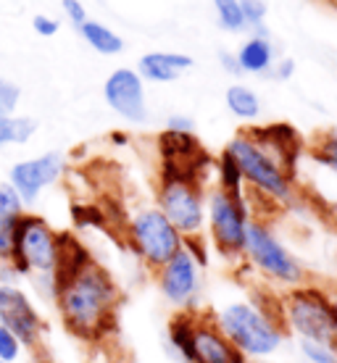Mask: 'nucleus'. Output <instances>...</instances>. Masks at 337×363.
Returning <instances> with one entry per match:
<instances>
[{"label": "nucleus", "mask_w": 337, "mask_h": 363, "mask_svg": "<svg viewBox=\"0 0 337 363\" xmlns=\"http://www.w3.org/2000/svg\"><path fill=\"white\" fill-rule=\"evenodd\" d=\"M55 308L64 327L82 340H95L109 332L118 306V284L95 261L79 266L55 290Z\"/></svg>", "instance_id": "1"}, {"label": "nucleus", "mask_w": 337, "mask_h": 363, "mask_svg": "<svg viewBox=\"0 0 337 363\" xmlns=\"http://www.w3.org/2000/svg\"><path fill=\"white\" fill-rule=\"evenodd\" d=\"M214 324L229 342L250 358H272L284 342V327L280 313L255 300H235L214 316Z\"/></svg>", "instance_id": "2"}, {"label": "nucleus", "mask_w": 337, "mask_h": 363, "mask_svg": "<svg viewBox=\"0 0 337 363\" xmlns=\"http://www.w3.org/2000/svg\"><path fill=\"white\" fill-rule=\"evenodd\" d=\"M227 150L237 161L245 187L258 198L269 200L274 206H292L298 192L292 184V172L282 161H277L261 143H255L248 132H240L227 143Z\"/></svg>", "instance_id": "3"}, {"label": "nucleus", "mask_w": 337, "mask_h": 363, "mask_svg": "<svg viewBox=\"0 0 337 363\" xmlns=\"http://www.w3.org/2000/svg\"><path fill=\"white\" fill-rule=\"evenodd\" d=\"M155 206L164 211L184 240L206 235V184L192 169L164 161V177L158 182Z\"/></svg>", "instance_id": "4"}, {"label": "nucleus", "mask_w": 337, "mask_h": 363, "mask_svg": "<svg viewBox=\"0 0 337 363\" xmlns=\"http://www.w3.org/2000/svg\"><path fill=\"white\" fill-rule=\"evenodd\" d=\"M277 313L284 332L295 335L298 340H314V342L337 347L335 298L321 287H314L306 281L298 287H287Z\"/></svg>", "instance_id": "5"}, {"label": "nucleus", "mask_w": 337, "mask_h": 363, "mask_svg": "<svg viewBox=\"0 0 337 363\" xmlns=\"http://www.w3.org/2000/svg\"><path fill=\"white\" fill-rule=\"evenodd\" d=\"M243 258L253 272H258L272 284L298 287L306 281V269H303L301 258L284 245L282 237L277 235L272 224L264 218H250L245 232V245H243Z\"/></svg>", "instance_id": "6"}, {"label": "nucleus", "mask_w": 337, "mask_h": 363, "mask_svg": "<svg viewBox=\"0 0 337 363\" xmlns=\"http://www.w3.org/2000/svg\"><path fill=\"white\" fill-rule=\"evenodd\" d=\"M250 218L253 206L248 195H232L216 184L206 190V235L224 258H243Z\"/></svg>", "instance_id": "7"}, {"label": "nucleus", "mask_w": 337, "mask_h": 363, "mask_svg": "<svg viewBox=\"0 0 337 363\" xmlns=\"http://www.w3.org/2000/svg\"><path fill=\"white\" fill-rule=\"evenodd\" d=\"M61 255V235L37 213H21L13 227V250L11 264L21 277L53 274Z\"/></svg>", "instance_id": "8"}, {"label": "nucleus", "mask_w": 337, "mask_h": 363, "mask_svg": "<svg viewBox=\"0 0 337 363\" xmlns=\"http://www.w3.org/2000/svg\"><path fill=\"white\" fill-rule=\"evenodd\" d=\"M127 240L137 258L153 272L184 245L179 229L166 218L158 206H143L127 218Z\"/></svg>", "instance_id": "9"}, {"label": "nucleus", "mask_w": 337, "mask_h": 363, "mask_svg": "<svg viewBox=\"0 0 337 363\" xmlns=\"http://www.w3.org/2000/svg\"><path fill=\"white\" fill-rule=\"evenodd\" d=\"M203 266H206V245L203 237L184 240V245L155 269L158 290L169 306L179 311H190L192 303L201 295L203 284Z\"/></svg>", "instance_id": "10"}, {"label": "nucleus", "mask_w": 337, "mask_h": 363, "mask_svg": "<svg viewBox=\"0 0 337 363\" xmlns=\"http://www.w3.org/2000/svg\"><path fill=\"white\" fill-rule=\"evenodd\" d=\"M66 174V155L61 150H48L35 158H24L9 169V182L16 187L24 206H35L43 198L48 187H53L61 182Z\"/></svg>", "instance_id": "11"}, {"label": "nucleus", "mask_w": 337, "mask_h": 363, "mask_svg": "<svg viewBox=\"0 0 337 363\" xmlns=\"http://www.w3.org/2000/svg\"><path fill=\"white\" fill-rule=\"evenodd\" d=\"M103 100L118 118L127 124L148 121V92L145 79L132 66H118L103 82Z\"/></svg>", "instance_id": "12"}, {"label": "nucleus", "mask_w": 337, "mask_h": 363, "mask_svg": "<svg viewBox=\"0 0 337 363\" xmlns=\"http://www.w3.org/2000/svg\"><path fill=\"white\" fill-rule=\"evenodd\" d=\"M0 324L11 329L24 347H40L45 335V321L37 306L18 284H0Z\"/></svg>", "instance_id": "13"}, {"label": "nucleus", "mask_w": 337, "mask_h": 363, "mask_svg": "<svg viewBox=\"0 0 337 363\" xmlns=\"http://www.w3.org/2000/svg\"><path fill=\"white\" fill-rule=\"evenodd\" d=\"M187 363H248V358L221 335L214 321L192 316Z\"/></svg>", "instance_id": "14"}, {"label": "nucleus", "mask_w": 337, "mask_h": 363, "mask_svg": "<svg viewBox=\"0 0 337 363\" xmlns=\"http://www.w3.org/2000/svg\"><path fill=\"white\" fill-rule=\"evenodd\" d=\"M195 66V58L179 50H150L137 58V74L145 84H172Z\"/></svg>", "instance_id": "15"}, {"label": "nucleus", "mask_w": 337, "mask_h": 363, "mask_svg": "<svg viewBox=\"0 0 337 363\" xmlns=\"http://www.w3.org/2000/svg\"><path fill=\"white\" fill-rule=\"evenodd\" d=\"M235 58L240 72L248 74V77H269L274 61L280 55H277V45L272 43V37L264 35V32H250L237 45Z\"/></svg>", "instance_id": "16"}, {"label": "nucleus", "mask_w": 337, "mask_h": 363, "mask_svg": "<svg viewBox=\"0 0 337 363\" xmlns=\"http://www.w3.org/2000/svg\"><path fill=\"white\" fill-rule=\"evenodd\" d=\"M224 106L237 121H258L264 113V100L261 95L245 82H232L224 90Z\"/></svg>", "instance_id": "17"}, {"label": "nucleus", "mask_w": 337, "mask_h": 363, "mask_svg": "<svg viewBox=\"0 0 337 363\" xmlns=\"http://www.w3.org/2000/svg\"><path fill=\"white\" fill-rule=\"evenodd\" d=\"M158 147H161L164 161L182 166V169H192V158L201 150L195 132H169V129L158 135Z\"/></svg>", "instance_id": "18"}, {"label": "nucleus", "mask_w": 337, "mask_h": 363, "mask_svg": "<svg viewBox=\"0 0 337 363\" xmlns=\"http://www.w3.org/2000/svg\"><path fill=\"white\" fill-rule=\"evenodd\" d=\"M77 32L84 40V45H90L98 55H118L124 50V37L98 18H87L82 27H77Z\"/></svg>", "instance_id": "19"}, {"label": "nucleus", "mask_w": 337, "mask_h": 363, "mask_svg": "<svg viewBox=\"0 0 337 363\" xmlns=\"http://www.w3.org/2000/svg\"><path fill=\"white\" fill-rule=\"evenodd\" d=\"M37 132V121L32 116H0V147L9 145H27Z\"/></svg>", "instance_id": "20"}, {"label": "nucleus", "mask_w": 337, "mask_h": 363, "mask_svg": "<svg viewBox=\"0 0 337 363\" xmlns=\"http://www.w3.org/2000/svg\"><path fill=\"white\" fill-rule=\"evenodd\" d=\"M216 187L232 192V195H248L243 172H240V166H237V161L232 158L227 147L221 150L219 161H216Z\"/></svg>", "instance_id": "21"}, {"label": "nucleus", "mask_w": 337, "mask_h": 363, "mask_svg": "<svg viewBox=\"0 0 337 363\" xmlns=\"http://www.w3.org/2000/svg\"><path fill=\"white\" fill-rule=\"evenodd\" d=\"M211 6H214V16H216V24H219L221 32H227V35L248 32L240 0H211Z\"/></svg>", "instance_id": "22"}, {"label": "nucleus", "mask_w": 337, "mask_h": 363, "mask_svg": "<svg viewBox=\"0 0 337 363\" xmlns=\"http://www.w3.org/2000/svg\"><path fill=\"white\" fill-rule=\"evenodd\" d=\"M303 363H337V347L314 342V340H298Z\"/></svg>", "instance_id": "23"}, {"label": "nucleus", "mask_w": 337, "mask_h": 363, "mask_svg": "<svg viewBox=\"0 0 337 363\" xmlns=\"http://www.w3.org/2000/svg\"><path fill=\"white\" fill-rule=\"evenodd\" d=\"M240 9H243V16H245V24L250 32L269 35V29H266V16H269L266 0H240Z\"/></svg>", "instance_id": "24"}, {"label": "nucleus", "mask_w": 337, "mask_h": 363, "mask_svg": "<svg viewBox=\"0 0 337 363\" xmlns=\"http://www.w3.org/2000/svg\"><path fill=\"white\" fill-rule=\"evenodd\" d=\"M314 158L337 177V132H327L319 137V143L314 147Z\"/></svg>", "instance_id": "25"}, {"label": "nucleus", "mask_w": 337, "mask_h": 363, "mask_svg": "<svg viewBox=\"0 0 337 363\" xmlns=\"http://www.w3.org/2000/svg\"><path fill=\"white\" fill-rule=\"evenodd\" d=\"M24 211H27V206H24L21 195L16 192V187H13L9 179L0 182V213L18 218L21 213H24Z\"/></svg>", "instance_id": "26"}, {"label": "nucleus", "mask_w": 337, "mask_h": 363, "mask_svg": "<svg viewBox=\"0 0 337 363\" xmlns=\"http://www.w3.org/2000/svg\"><path fill=\"white\" fill-rule=\"evenodd\" d=\"M18 103H21V87L6 77H0V116L16 113Z\"/></svg>", "instance_id": "27"}, {"label": "nucleus", "mask_w": 337, "mask_h": 363, "mask_svg": "<svg viewBox=\"0 0 337 363\" xmlns=\"http://www.w3.org/2000/svg\"><path fill=\"white\" fill-rule=\"evenodd\" d=\"M24 353V345L11 329H6L0 324V361L3 363H16Z\"/></svg>", "instance_id": "28"}, {"label": "nucleus", "mask_w": 337, "mask_h": 363, "mask_svg": "<svg viewBox=\"0 0 337 363\" xmlns=\"http://www.w3.org/2000/svg\"><path fill=\"white\" fill-rule=\"evenodd\" d=\"M13 227L16 218L0 213V261H9L11 250H13Z\"/></svg>", "instance_id": "29"}, {"label": "nucleus", "mask_w": 337, "mask_h": 363, "mask_svg": "<svg viewBox=\"0 0 337 363\" xmlns=\"http://www.w3.org/2000/svg\"><path fill=\"white\" fill-rule=\"evenodd\" d=\"M61 11H64V18L72 24L74 29L82 27L84 21L90 18V13H87L82 0H61Z\"/></svg>", "instance_id": "30"}, {"label": "nucleus", "mask_w": 337, "mask_h": 363, "mask_svg": "<svg viewBox=\"0 0 337 363\" xmlns=\"http://www.w3.org/2000/svg\"><path fill=\"white\" fill-rule=\"evenodd\" d=\"M32 29L40 37H55L61 32V18L50 16V13H35L32 16Z\"/></svg>", "instance_id": "31"}, {"label": "nucleus", "mask_w": 337, "mask_h": 363, "mask_svg": "<svg viewBox=\"0 0 337 363\" xmlns=\"http://www.w3.org/2000/svg\"><path fill=\"white\" fill-rule=\"evenodd\" d=\"M295 58H290V55H282V58H277L272 66V72H269V77L272 79H277V82H290L292 77H295Z\"/></svg>", "instance_id": "32"}, {"label": "nucleus", "mask_w": 337, "mask_h": 363, "mask_svg": "<svg viewBox=\"0 0 337 363\" xmlns=\"http://www.w3.org/2000/svg\"><path fill=\"white\" fill-rule=\"evenodd\" d=\"M169 132H195L198 124H195V118L187 116V113H172V116L166 118V127Z\"/></svg>", "instance_id": "33"}, {"label": "nucleus", "mask_w": 337, "mask_h": 363, "mask_svg": "<svg viewBox=\"0 0 337 363\" xmlns=\"http://www.w3.org/2000/svg\"><path fill=\"white\" fill-rule=\"evenodd\" d=\"M219 66L224 74H232V77H243L240 66H237V58L232 50H219Z\"/></svg>", "instance_id": "34"}, {"label": "nucleus", "mask_w": 337, "mask_h": 363, "mask_svg": "<svg viewBox=\"0 0 337 363\" xmlns=\"http://www.w3.org/2000/svg\"><path fill=\"white\" fill-rule=\"evenodd\" d=\"M111 143H114V145H127L129 137L124 135V132H114V135H111Z\"/></svg>", "instance_id": "35"}, {"label": "nucleus", "mask_w": 337, "mask_h": 363, "mask_svg": "<svg viewBox=\"0 0 337 363\" xmlns=\"http://www.w3.org/2000/svg\"><path fill=\"white\" fill-rule=\"evenodd\" d=\"M248 363H269V361H266V358H250Z\"/></svg>", "instance_id": "36"}, {"label": "nucleus", "mask_w": 337, "mask_h": 363, "mask_svg": "<svg viewBox=\"0 0 337 363\" xmlns=\"http://www.w3.org/2000/svg\"><path fill=\"white\" fill-rule=\"evenodd\" d=\"M327 3H329V6H332V9L337 11V0H327Z\"/></svg>", "instance_id": "37"}, {"label": "nucleus", "mask_w": 337, "mask_h": 363, "mask_svg": "<svg viewBox=\"0 0 337 363\" xmlns=\"http://www.w3.org/2000/svg\"><path fill=\"white\" fill-rule=\"evenodd\" d=\"M335 316H337V298H335Z\"/></svg>", "instance_id": "38"}, {"label": "nucleus", "mask_w": 337, "mask_h": 363, "mask_svg": "<svg viewBox=\"0 0 337 363\" xmlns=\"http://www.w3.org/2000/svg\"><path fill=\"white\" fill-rule=\"evenodd\" d=\"M0 363H3V361H0Z\"/></svg>", "instance_id": "39"}]
</instances>
